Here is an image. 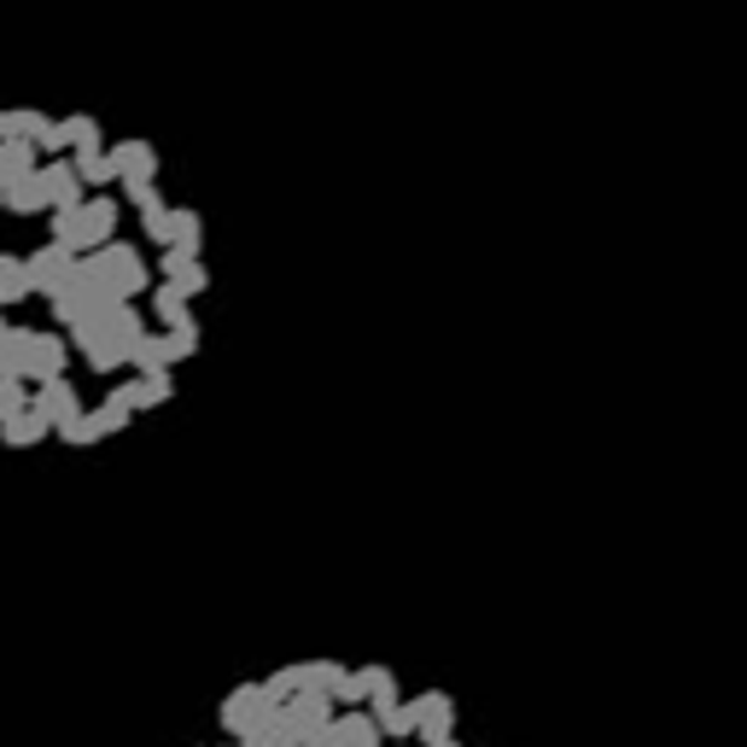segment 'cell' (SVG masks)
I'll return each mask as SVG.
<instances>
[{
    "mask_svg": "<svg viewBox=\"0 0 747 747\" xmlns=\"http://www.w3.org/2000/svg\"><path fill=\"white\" fill-rule=\"evenodd\" d=\"M88 263H94L99 275L112 281V293H117V298H129V304H135V298L152 286V275H147V263H140V252H135V245H123V240L94 245V252H88Z\"/></svg>",
    "mask_w": 747,
    "mask_h": 747,
    "instance_id": "cell-1",
    "label": "cell"
},
{
    "mask_svg": "<svg viewBox=\"0 0 747 747\" xmlns=\"http://www.w3.org/2000/svg\"><path fill=\"white\" fill-rule=\"evenodd\" d=\"M275 713H281V701L269 695L263 683H240V690L222 701V730H228V736H245V741H252V736L263 730V724L275 718Z\"/></svg>",
    "mask_w": 747,
    "mask_h": 747,
    "instance_id": "cell-2",
    "label": "cell"
},
{
    "mask_svg": "<svg viewBox=\"0 0 747 747\" xmlns=\"http://www.w3.org/2000/svg\"><path fill=\"white\" fill-rule=\"evenodd\" d=\"M76 252H65V245H41V252L35 257H24V269H30V286H35V293H48V298H59V293H65V286H71V275H76Z\"/></svg>",
    "mask_w": 747,
    "mask_h": 747,
    "instance_id": "cell-3",
    "label": "cell"
},
{
    "mask_svg": "<svg viewBox=\"0 0 747 747\" xmlns=\"http://www.w3.org/2000/svg\"><path fill=\"white\" fill-rule=\"evenodd\" d=\"M35 181H41V193H48V211H76V204L88 199V187H82L71 158H53L48 170H35Z\"/></svg>",
    "mask_w": 747,
    "mask_h": 747,
    "instance_id": "cell-4",
    "label": "cell"
},
{
    "mask_svg": "<svg viewBox=\"0 0 747 747\" xmlns=\"http://www.w3.org/2000/svg\"><path fill=\"white\" fill-rule=\"evenodd\" d=\"M106 158H112L117 181H158V147H152V140H140V135L106 147Z\"/></svg>",
    "mask_w": 747,
    "mask_h": 747,
    "instance_id": "cell-5",
    "label": "cell"
},
{
    "mask_svg": "<svg viewBox=\"0 0 747 747\" xmlns=\"http://www.w3.org/2000/svg\"><path fill=\"white\" fill-rule=\"evenodd\" d=\"M30 409H35L48 427H59V421H71V414H82V398H76V386L65 380V374H53V380H41V386L30 391Z\"/></svg>",
    "mask_w": 747,
    "mask_h": 747,
    "instance_id": "cell-6",
    "label": "cell"
},
{
    "mask_svg": "<svg viewBox=\"0 0 747 747\" xmlns=\"http://www.w3.org/2000/svg\"><path fill=\"white\" fill-rule=\"evenodd\" d=\"M76 222H82V245H106V240H117V199H106V193H88L76 204Z\"/></svg>",
    "mask_w": 747,
    "mask_h": 747,
    "instance_id": "cell-7",
    "label": "cell"
},
{
    "mask_svg": "<svg viewBox=\"0 0 747 747\" xmlns=\"http://www.w3.org/2000/svg\"><path fill=\"white\" fill-rule=\"evenodd\" d=\"M374 741H386V736H380V718L368 707H345L327 724V747H374Z\"/></svg>",
    "mask_w": 747,
    "mask_h": 747,
    "instance_id": "cell-8",
    "label": "cell"
},
{
    "mask_svg": "<svg viewBox=\"0 0 747 747\" xmlns=\"http://www.w3.org/2000/svg\"><path fill=\"white\" fill-rule=\"evenodd\" d=\"M158 275H164V281H176L187 298H199L204 286H211V269H204L199 257H187V252H170V245H164V263H158Z\"/></svg>",
    "mask_w": 747,
    "mask_h": 747,
    "instance_id": "cell-9",
    "label": "cell"
},
{
    "mask_svg": "<svg viewBox=\"0 0 747 747\" xmlns=\"http://www.w3.org/2000/svg\"><path fill=\"white\" fill-rule=\"evenodd\" d=\"M48 421H41V414L35 409H18V414H7V421H0V444H7V450H30V444H41V439H48Z\"/></svg>",
    "mask_w": 747,
    "mask_h": 747,
    "instance_id": "cell-10",
    "label": "cell"
},
{
    "mask_svg": "<svg viewBox=\"0 0 747 747\" xmlns=\"http://www.w3.org/2000/svg\"><path fill=\"white\" fill-rule=\"evenodd\" d=\"M0 204H7L12 217H41V211H48V193H41L35 176H24V181H7V187H0Z\"/></svg>",
    "mask_w": 747,
    "mask_h": 747,
    "instance_id": "cell-11",
    "label": "cell"
},
{
    "mask_svg": "<svg viewBox=\"0 0 747 747\" xmlns=\"http://www.w3.org/2000/svg\"><path fill=\"white\" fill-rule=\"evenodd\" d=\"M24 298H35L24 257H7V252H0V309H12V304H24Z\"/></svg>",
    "mask_w": 747,
    "mask_h": 747,
    "instance_id": "cell-12",
    "label": "cell"
},
{
    "mask_svg": "<svg viewBox=\"0 0 747 747\" xmlns=\"http://www.w3.org/2000/svg\"><path fill=\"white\" fill-rule=\"evenodd\" d=\"M59 140H65V152H82V147H106V129H99V117L76 112V117H59Z\"/></svg>",
    "mask_w": 747,
    "mask_h": 747,
    "instance_id": "cell-13",
    "label": "cell"
},
{
    "mask_svg": "<svg viewBox=\"0 0 747 747\" xmlns=\"http://www.w3.org/2000/svg\"><path fill=\"white\" fill-rule=\"evenodd\" d=\"M164 357H170V368L187 362V357H199V322H193V316L164 322Z\"/></svg>",
    "mask_w": 747,
    "mask_h": 747,
    "instance_id": "cell-14",
    "label": "cell"
},
{
    "mask_svg": "<svg viewBox=\"0 0 747 747\" xmlns=\"http://www.w3.org/2000/svg\"><path fill=\"white\" fill-rule=\"evenodd\" d=\"M286 672H293V690H327V695H334V683L345 677L339 660H304V666H286Z\"/></svg>",
    "mask_w": 747,
    "mask_h": 747,
    "instance_id": "cell-15",
    "label": "cell"
},
{
    "mask_svg": "<svg viewBox=\"0 0 747 747\" xmlns=\"http://www.w3.org/2000/svg\"><path fill=\"white\" fill-rule=\"evenodd\" d=\"M199 245H204V217L199 211H170V252L199 257Z\"/></svg>",
    "mask_w": 747,
    "mask_h": 747,
    "instance_id": "cell-16",
    "label": "cell"
},
{
    "mask_svg": "<svg viewBox=\"0 0 747 747\" xmlns=\"http://www.w3.org/2000/svg\"><path fill=\"white\" fill-rule=\"evenodd\" d=\"M123 357H129V368H140V374H152V368H170V357H164V334H135L129 345H123Z\"/></svg>",
    "mask_w": 747,
    "mask_h": 747,
    "instance_id": "cell-17",
    "label": "cell"
},
{
    "mask_svg": "<svg viewBox=\"0 0 747 747\" xmlns=\"http://www.w3.org/2000/svg\"><path fill=\"white\" fill-rule=\"evenodd\" d=\"M35 176V147L30 140H0V187Z\"/></svg>",
    "mask_w": 747,
    "mask_h": 747,
    "instance_id": "cell-18",
    "label": "cell"
},
{
    "mask_svg": "<svg viewBox=\"0 0 747 747\" xmlns=\"http://www.w3.org/2000/svg\"><path fill=\"white\" fill-rule=\"evenodd\" d=\"M76 176H82V187H94V193H99V187H112L117 181V170H112V158H106V147H82L76 158Z\"/></svg>",
    "mask_w": 747,
    "mask_h": 747,
    "instance_id": "cell-19",
    "label": "cell"
},
{
    "mask_svg": "<svg viewBox=\"0 0 747 747\" xmlns=\"http://www.w3.org/2000/svg\"><path fill=\"white\" fill-rule=\"evenodd\" d=\"M112 398H117L123 409H129V414H147V409H158V403H164L158 391H152V380H147V374H135V380L112 386Z\"/></svg>",
    "mask_w": 747,
    "mask_h": 747,
    "instance_id": "cell-20",
    "label": "cell"
},
{
    "mask_svg": "<svg viewBox=\"0 0 747 747\" xmlns=\"http://www.w3.org/2000/svg\"><path fill=\"white\" fill-rule=\"evenodd\" d=\"M187 304H193V298H187L176 281H158V286H152V316H158V322H181V316H193Z\"/></svg>",
    "mask_w": 747,
    "mask_h": 747,
    "instance_id": "cell-21",
    "label": "cell"
},
{
    "mask_svg": "<svg viewBox=\"0 0 747 747\" xmlns=\"http://www.w3.org/2000/svg\"><path fill=\"white\" fill-rule=\"evenodd\" d=\"M53 432H59V439H65L71 450H88V444H99V432H94V414H88V409H82V414H71V421H59Z\"/></svg>",
    "mask_w": 747,
    "mask_h": 747,
    "instance_id": "cell-22",
    "label": "cell"
},
{
    "mask_svg": "<svg viewBox=\"0 0 747 747\" xmlns=\"http://www.w3.org/2000/svg\"><path fill=\"white\" fill-rule=\"evenodd\" d=\"M88 414H94V432H99V439H117V432H123V427L135 421V414L123 409L117 398H106V403H99V409H88Z\"/></svg>",
    "mask_w": 747,
    "mask_h": 747,
    "instance_id": "cell-23",
    "label": "cell"
},
{
    "mask_svg": "<svg viewBox=\"0 0 747 747\" xmlns=\"http://www.w3.org/2000/svg\"><path fill=\"white\" fill-rule=\"evenodd\" d=\"M53 245H65V252L88 257V245H82V222H76V211H53Z\"/></svg>",
    "mask_w": 747,
    "mask_h": 747,
    "instance_id": "cell-24",
    "label": "cell"
},
{
    "mask_svg": "<svg viewBox=\"0 0 747 747\" xmlns=\"http://www.w3.org/2000/svg\"><path fill=\"white\" fill-rule=\"evenodd\" d=\"M18 409H30V391H24V380L0 374V421H7V414H18Z\"/></svg>",
    "mask_w": 747,
    "mask_h": 747,
    "instance_id": "cell-25",
    "label": "cell"
},
{
    "mask_svg": "<svg viewBox=\"0 0 747 747\" xmlns=\"http://www.w3.org/2000/svg\"><path fill=\"white\" fill-rule=\"evenodd\" d=\"M140 234L152 245H170V204H158V211H140Z\"/></svg>",
    "mask_w": 747,
    "mask_h": 747,
    "instance_id": "cell-26",
    "label": "cell"
},
{
    "mask_svg": "<svg viewBox=\"0 0 747 747\" xmlns=\"http://www.w3.org/2000/svg\"><path fill=\"white\" fill-rule=\"evenodd\" d=\"M414 707H421V718H444V724H455V701H450L444 690H427L421 701H414Z\"/></svg>",
    "mask_w": 747,
    "mask_h": 747,
    "instance_id": "cell-27",
    "label": "cell"
},
{
    "mask_svg": "<svg viewBox=\"0 0 747 747\" xmlns=\"http://www.w3.org/2000/svg\"><path fill=\"white\" fill-rule=\"evenodd\" d=\"M0 140H12V129H7V112H0Z\"/></svg>",
    "mask_w": 747,
    "mask_h": 747,
    "instance_id": "cell-28",
    "label": "cell"
}]
</instances>
